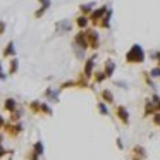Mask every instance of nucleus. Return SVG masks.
<instances>
[{"label": "nucleus", "instance_id": "nucleus-1", "mask_svg": "<svg viewBox=\"0 0 160 160\" xmlns=\"http://www.w3.org/2000/svg\"><path fill=\"white\" fill-rule=\"evenodd\" d=\"M145 59H146V53H145V50H143V47L139 45V43H134L124 55L126 64H131V66H134V64H143Z\"/></svg>", "mask_w": 160, "mask_h": 160}, {"label": "nucleus", "instance_id": "nucleus-2", "mask_svg": "<svg viewBox=\"0 0 160 160\" xmlns=\"http://www.w3.org/2000/svg\"><path fill=\"white\" fill-rule=\"evenodd\" d=\"M108 9H110L108 5H102V7L95 9V11L90 14V22H91L93 26H98V24H100V21L105 18V14L108 12Z\"/></svg>", "mask_w": 160, "mask_h": 160}, {"label": "nucleus", "instance_id": "nucleus-3", "mask_svg": "<svg viewBox=\"0 0 160 160\" xmlns=\"http://www.w3.org/2000/svg\"><path fill=\"white\" fill-rule=\"evenodd\" d=\"M95 64H97V55H93V57H90V59H86V62H84L83 76L86 78V79H90V78L95 76Z\"/></svg>", "mask_w": 160, "mask_h": 160}, {"label": "nucleus", "instance_id": "nucleus-4", "mask_svg": "<svg viewBox=\"0 0 160 160\" xmlns=\"http://www.w3.org/2000/svg\"><path fill=\"white\" fill-rule=\"evenodd\" d=\"M4 129H5V132H7L9 136H12V138H18V136L24 131V128H22L21 122H9V124H5Z\"/></svg>", "mask_w": 160, "mask_h": 160}, {"label": "nucleus", "instance_id": "nucleus-5", "mask_svg": "<svg viewBox=\"0 0 160 160\" xmlns=\"http://www.w3.org/2000/svg\"><path fill=\"white\" fill-rule=\"evenodd\" d=\"M74 45L79 47V48H83L84 52L90 48V42H88V38H86V31H79L76 36H74Z\"/></svg>", "mask_w": 160, "mask_h": 160}, {"label": "nucleus", "instance_id": "nucleus-6", "mask_svg": "<svg viewBox=\"0 0 160 160\" xmlns=\"http://www.w3.org/2000/svg\"><path fill=\"white\" fill-rule=\"evenodd\" d=\"M84 31H86V38L90 42V48L97 50L98 45H100V36H98V33L95 29H84Z\"/></svg>", "mask_w": 160, "mask_h": 160}, {"label": "nucleus", "instance_id": "nucleus-7", "mask_svg": "<svg viewBox=\"0 0 160 160\" xmlns=\"http://www.w3.org/2000/svg\"><path fill=\"white\" fill-rule=\"evenodd\" d=\"M115 115H117V119L124 126H129V110L124 105H117V107H115Z\"/></svg>", "mask_w": 160, "mask_h": 160}, {"label": "nucleus", "instance_id": "nucleus-8", "mask_svg": "<svg viewBox=\"0 0 160 160\" xmlns=\"http://www.w3.org/2000/svg\"><path fill=\"white\" fill-rule=\"evenodd\" d=\"M146 150H145V146H141V145H136V146H132V150H131V160H146Z\"/></svg>", "mask_w": 160, "mask_h": 160}, {"label": "nucleus", "instance_id": "nucleus-9", "mask_svg": "<svg viewBox=\"0 0 160 160\" xmlns=\"http://www.w3.org/2000/svg\"><path fill=\"white\" fill-rule=\"evenodd\" d=\"M2 55H4V59H14V57H16L14 42H9L7 45H5V48H4V52H2Z\"/></svg>", "mask_w": 160, "mask_h": 160}, {"label": "nucleus", "instance_id": "nucleus-10", "mask_svg": "<svg viewBox=\"0 0 160 160\" xmlns=\"http://www.w3.org/2000/svg\"><path fill=\"white\" fill-rule=\"evenodd\" d=\"M115 67H117V66H115V62H114L112 59H107V60H105L103 72L107 74V78H112V76H114V71H115Z\"/></svg>", "mask_w": 160, "mask_h": 160}, {"label": "nucleus", "instance_id": "nucleus-11", "mask_svg": "<svg viewBox=\"0 0 160 160\" xmlns=\"http://www.w3.org/2000/svg\"><path fill=\"white\" fill-rule=\"evenodd\" d=\"M95 2H88V4H83V5H79V11H81V16H88L90 18V14L95 11Z\"/></svg>", "mask_w": 160, "mask_h": 160}, {"label": "nucleus", "instance_id": "nucleus-12", "mask_svg": "<svg viewBox=\"0 0 160 160\" xmlns=\"http://www.w3.org/2000/svg\"><path fill=\"white\" fill-rule=\"evenodd\" d=\"M100 97H102V102H105L107 105H112L114 103V93H112L110 90H102V93H100Z\"/></svg>", "mask_w": 160, "mask_h": 160}, {"label": "nucleus", "instance_id": "nucleus-13", "mask_svg": "<svg viewBox=\"0 0 160 160\" xmlns=\"http://www.w3.org/2000/svg\"><path fill=\"white\" fill-rule=\"evenodd\" d=\"M157 114V107L152 103V100H146L145 102V110H143V115L145 117H150V115Z\"/></svg>", "mask_w": 160, "mask_h": 160}, {"label": "nucleus", "instance_id": "nucleus-14", "mask_svg": "<svg viewBox=\"0 0 160 160\" xmlns=\"http://www.w3.org/2000/svg\"><path fill=\"white\" fill-rule=\"evenodd\" d=\"M110 19H112V9H108V12L105 14V18L100 21L98 28H102V29H108V28H110Z\"/></svg>", "mask_w": 160, "mask_h": 160}, {"label": "nucleus", "instance_id": "nucleus-15", "mask_svg": "<svg viewBox=\"0 0 160 160\" xmlns=\"http://www.w3.org/2000/svg\"><path fill=\"white\" fill-rule=\"evenodd\" d=\"M4 108L9 112V114H12V112L18 108V102H16L14 98H7V100L4 102Z\"/></svg>", "mask_w": 160, "mask_h": 160}, {"label": "nucleus", "instance_id": "nucleus-16", "mask_svg": "<svg viewBox=\"0 0 160 160\" xmlns=\"http://www.w3.org/2000/svg\"><path fill=\"white\" fill-rule=\"evenodd\" d=\"M55 29L60 33H67V31H71V22L67 21V19H64V21H60L55 24Z\"/></svg>", "mask_w": 160, "mask_h": 160}, {"label": "nucleus", "instance_id": "nucleus-17", "mask_svg": "<svg viewBox=\"0 0 160 160\" xmlns=\"http://www.w3.org/2000/svg\"><path fill=\"white\" fill-rule=\"evenodd\" d=\"M76 24H78V28H81V31H83V29H86L88 24H90V18H88V16H79V18L76 19Z\"/></svg>", "mask_w": 160, "mask_h": 160}, {"label": "nucleus", "instance_id": "nucleus-18", "mask_svg": "<svg viewBox=\"0 0 160 160\" xmlns=\"http://www.w3.org/2000/svg\"><path fill=\"white\" fill-rule=\"evenodd\" d=\"M45 97L48 98L50 102H53V103H57V102H59V93H57L53 88H48V90L45 91Z\"/></svg>", "mask_w": 160, "mask_h": 160}, {"label": "nucleus", "instance_id": "nucleus-19", "mask_svg": "<svg viewBox=\"0 0 160 160\" xmlns=\"http://www.w3.org/2000/svg\"><path fill=\"white\" fill-rule=\"evenodd\" d=\"M28 108L31 112H35V114H42V102H38V100L31 102V103L28 105Z\"/></svg>", "mask_w": 160, "mask_h": 160}, {"label": "nucleus", "instance_id": "nucleus-20", "mask_svg": "<svg viewBox=\"0 0 160 160\" xmlns=\"http://www.w3.org/2000/svg\"><path fill=\"white\" fill-rule=\"evenodd\" d=\"M33 152H35L38 157H42L43 152H45V146H43V143H42V141H36L35 145H33Z\"/></svg>", "mask_w": 160, "mask_h": 160}, {"label": "nucleus", "instance_id": "nucleus-21", "mask_svg": "<svg viewBox=\"0 0 160 160\" xmlns=\"http://www.w3.org/2000/svg\"><path fill=\"white\" fill-rule=\"evenodd\" d=\"M21 117H22V110L21 108H16L11 114V122H21Z\"/></svg>", "mask_w": 160, "mask_h": 160}, {"label": "nucleus", "instance_id": "nucleus-22", "mask_svg": "<svg viewBox=\"0 0 160 160\" xmlns=\"http://www.w3.org/2000/svg\"><path fill=\"white\" fill-rule=\"evenodd\" d=\"M97 108H98V112H100L102 115H108V107H107V103L105 102H97Z\"/></svg>", "mask_w": 160, "mask_h": 160}, {"label": "nucleus", "instance_id": "nucleus-23", "mask_svg": "<svg viewBox=\"0 0 160 160\" xmlns=\"http://www.w3.org/2000/svg\"><path fill=\"white\" fill-rule=\"evenodd\" d=\"M18 69H19V60L14 57V59L11 60V67H9V74H12V76H14V74L18 72Z\"/></svg>", "mask_w": 160, "mask_h": 160}, {"label": "nucleus", "instance_id": "nucleus-24", "mask_svg": "<svg viewBox=\"0 0 160 160\" xmlns=\"http://www.w3.org/2000/svg\"><path fill=\"white\" fill-rule=\"evenodd\" d=\"M95 83L97 84H100V83H103L105 79H107V74L103 72V71H98V72H95Z\"/></svg>", "mask_w": 160, "mask_h": 160}, {"label": "nucleus", "instance_id": "nucleus-25", "mask_svg": "<svg viewBox=\"0 0 160 160\" xmlns=\"http://www.w3.org/2000/svg\"><path fill=\"white\" fill-rule=\"evenodd\" d=\"M150 76H152L153 79H160V67L158 66L152 67V69H150Z\"/></svg>", "mask_w": 160, "mask_h": 160}, {"label": "nucleus", "instance_id": "nucleus-26", "mask_svg": "<svg viewBox=\"0 0 160 160\" xmlns=\"http://www.w3.org/2000/svg\"><path fill=\"white\" fill-rule=\"evenodd\" d=\"M143 79H145V83L148 84L150 88H155V84H153V78L150 76V72H143Z\"/></svg>", "mask_w": 160, "mask_h": 160}, {"label": "nucleus", "instance_id": "nucleus-27", "mask_svg": "<svg viewBox=\"0 0 160 160\" xmlns=\"http://www.w3.org/2000/svg\"><path fill=\"white\" fill-rule=\"evenodd\" d=\"M42 114H45V115H52V108H50V105L47 103V102H42Z\"/></svg>", "mask_w": 160, "mask_h": 160}, {"label": "nucleus", "instance_id": "nucleus-28", "mask_svg": "<svg viewBox=\"0 0 160 160\" xmlns=\"http://www.w3.org/2000/svg\"><path fill=\"white\" fill-rule=\"evenodd\" d=\"M72 50H74V53H76L78 59H84V50H83V48H79V47L72 45Z\"/></svg>", "mask_w": 160, "mask_h": 160}, {"label": "nucleus", "instance_id": "nucleus-29", "mask_svg": "<svg viewBox=\"0 0 160 160\" xmlns=\"http://www.w3.org/2000/svg\"><path fill=\"white\" fill-rule=\"evenodd\" d=\"M152 122H153V126L160 128V112H157V114L152 115Z\"/></svg>", "mask_w": 160, "mask_h": 160}, {"label": "nucleus", "instance_id": "nucleus-30", "mask_svg": "<svg viewBox=\"0 0 160 160\" xmlns=\"http://www.w3.org/2000/svg\"><path fill=\"white\" fill-rule=\"evenodd\" d=\"M38 2H40V4L43 5V9H45V11H47V9L50 7V5H52V2H50V0H38Z\"/></svg>", "mask_w": 160, "mask_h": 160}, {"label": "nucleus", "instance_id": "nucleus-31", "mask_svg": "<svg viewBox=\"0 0 160 160\" xmlns=\"http://www.w3.org/2000/svg\"><path fill=\"white\" fill-rule=\"evenodd\" d=\"M28 158H29V160H40V157H38V155H36V153H35V152H33V150H31V152H29V153H28Z\"/></svg>", "mask_w": 160, "mask_h": 160}, {"label": "nucleus", "instance_id": "nucleus-32", "mask_svg": "<svg viewBox=\"0 0 160 160\" xmlns=\"http://www.w3.org/2000/svg\"><path fill=\"white\" fill-rule=\"evenodd\" d=\"M45 12H47V11H45V9H43V7H40V9H38V11H36V12H35V18H42V16H43V14H45Z\"/></svg>", "mask_w": 160, "mask_h": 160}, {"label": "nucleus", "instance_id": "nucleus-33", "mask_svg": "<svg viewBox=\"0 0 160 160\" xmlns=\"http://www.w3.org/2000/svg\"><path fill=\"white\" fill-rule=\"evenodd\" d=\"M0 79H2V81L7 79V74H5L4 71H2V62H0Z\"/></svg>", "mask_w": 160, "mask_h": 160}, {"label": "nucleus", "instance_id": "nucleus-34", "mask_svg": "<svg viewBox=\"0 0 160 160\" xmlns=\"http://www.w3.org/2000/svg\"><path fill=\"white\" fill-rule=\"evenodd\" d=\"M5 21H0V35H4V31H5Z\"/></svg>", "mask_w": 160, "mask_h": 160}, {"label": "nucleus", "instance_id": "nucleus-35", "mask_svg": "<svg viewBox=\"0 0 160 160\" xmlns=\"http://www.w3.org/2000/svg\"><path fill=\"white\" fill-rule=\"evenodd\" d=\"M5 153H7V150L4 148V145H0V158H2V157H5Z\"/></svg>", "mask_w": 160, "mask_h": 160}, {"label": "nucleus", "instance_id": "nucleus-36", "mask_svg": "<svg viewBox=\"0 0 160 160\" xmlns=\"http://www.w3.org/2000/svg\"><path fill=\"white\" fill-rule=\"evenodd\" d=\"M115 143H117V148H119V150H122V148H124V145H122V139H121V138H117V139H115Z\"/></svg>", "mask_w": 160, "mask_h": 160}, {"label": "nucleus", "instance_id": "nucleus-37", "mask_svg": "<svg viewBox=\"0 0 160 160\" xmlns=\"http://www.w3.org/2000/svg\"><path fill=\"white\" fill-rule=\"evenodd\" d=\"M4 128H5V119L0 115V129H4Z\"/></svg>", "mask_w": 160, "mask_h": 160}, {"label": "nucleus", "instance_id": "nucleus-38", "mask_svg": "<svg viewBox=\"0 0 160 160\" xmlns=\"http://www.w3.org/2000/svg\"><path fill=\"white\" fill-rule=\"evenodd\" d=\"M115 84H117V86H122V88H128V84H126L124 81H115Z\"/></svg>", "mask_w": 160, "mask_h": 160}, {"label": "nucleus", "instance_id": "nucleus-39", "mask_svg": "<svg viewBox=\"0 0 160 160\" xmlns=\"http://www.w3.org/2000/svg\"><path fill=\"white\" fill-rule=\"evenodd\" d=\"M157 112H160V102L157 103Z\"/></svg>", "mask_w": 160, "mask_h": 160}, {"label": "nucleus", "instance_id": "nucleus-40", "mask_svg": "<svg viewBox=\"0 0 160 160\" xmlns=\"http://www.w3.org/2000/svg\"><path fill=\"white\" fill-rule=\"evenodd\" d=\"M2 141H4V136L0 134V145H2Z\"/></svg>", "mask_w": 160, "mask_h": 160}]
</instances>
